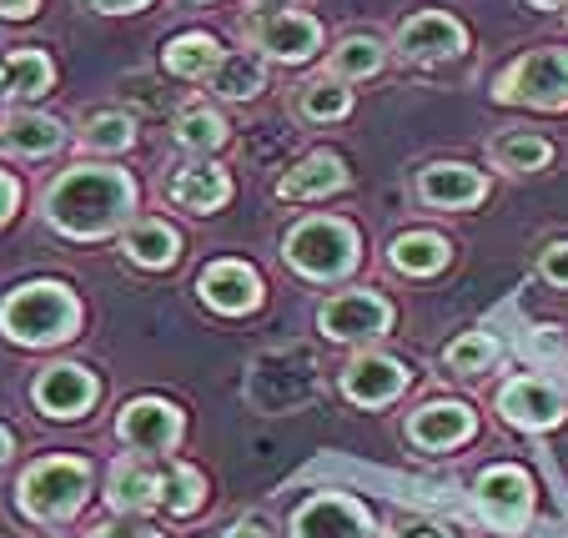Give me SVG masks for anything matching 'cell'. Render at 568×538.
<instances>
[{
	"label": "cell",
	"instance_id": "1",
	"mask_svg": "<svg viewBox=\"0 0 568 538\" xmlns=\"http://www.w3.org/2000/svg\"><path fill=\"white\" fill-rule=\"evenodd\" d=\"M136 206V182L116 166H75L45 196V216L65 237H101Z\"/></svg>",
	"mask_w": 568,
	"mask_h": 538
},
{
	"label": "cell",
	"instance_id": "2",
	"mask_svg": "<svg viewBox=\"0 0 568 538\" xmlns=\"http://www.w3.org/2000/svg\"><path fill=\"white\" fill-rule=\"evenodd\" d=\"M282 257H287L292 272H302L312 282H343L357 267L363 247H357V232L347 222H337V216H307V222H297L287 232Z\"/></svg>",
	"mask_w": 568,
	"mask_h": 538
},
{
	"label": "cell",
	"instance_id": "3",
	"mask_svg": "<svg viewBox=\"0 0 568 538\" xmlns=\"http://www.w3.org/2000/svg\"><path fill=\"white\" fill-rule=\"evenodd\" d=\"M75 317H81V307H75V297L61 282H31V287L11 292L6 307H0V327H6L16 343H31V347L71 337Z\"/></svg>",
	"mask_w": 568,
	"mask_h": 538
},
{
	"label": "cell",
	"instance_id": "4",
	"mask_svg": "<svg viewBox=\"0 0 568 538\" xmlns=\"http://www.w3.org/2000/svg\"><path fill=\"white\" fill-rule=\"evenodd\" d=\"M494 97L504 106H538V111H564L568 106V51L564 45H544L528 51L498 75Z\"/></svg>",
	"mask_w": 568,
	"mask_h": 538
},
{
	"label": "cell",
	"instance_id": "5",
	"mask_svg": "<svg viewBox=\"0 0 568 538\" xmlns=\"http://www.w3.org/2000/svg\"><path fill=\"white\" fill-rule=\"evenodd\" d=\"M91 488V468L81 458H45L21 478V508L31 518H65L81 508Z\"/></svg>",
	"mask_w": 568,
	"mask_h": 538
},
{
	"label": "cell",
	"instance_id": "6",
	"mask_svg": "<svg viewBox=\"0 0 568 538\" xmlns=\"http://www.w3.org/2000/svg\"><path fill=\"white\" fill-rule=\"evenodd\" d=\"M473 504H478V514L494 528L518 534V528L528 524V514H534V484H528L524 468L498 464V468H488V474H478V484H473Z\"/></svg>",
	"mask_w": 568,
	"mask_h": 538
},
{
	"label": "cell",
	"instance_id": "7",
	"mask_svg": "<svg viewBox=\"0 0 568 538\" xmlns=\"http://www.w3.org/2000/svg\"><path fill=\"white\" fill-rule=\"evenodd\" d=\"M322 333L333 337V343H373L393 327V307H387L377 292H343L322 307Z\"/></svg>",
	"mask_w": 568,
	"mask_h": 538
},
{
	"label": "cell",
	"instance_id": "8",
	"mask_svg": "<svg viewBox=\"0 0 568 538\" xmlns=\"http://www.w3.org/2000/svg\"><path fill=\"white\" fill-rule=\"evenodd\" d=\"M292 538H373V514L357 498L317 494L292 518Z\"/></svg>",
	"mask_w": 568,
	"mask_h": 538
},
{
	"label": "cell",
	"instance_id": "9",
	"mask_svg": "<svg viewBox=\"0 0 568 538\" xmlns=\"http://www.w3.org/2000/svg\"><path fill=\"white\" fill-rule=\"evenodd\" d=\"M463 45H468V31L448 11H423L413 21H403V31H397V51L418 65L453 61V55H463Z\"/></svg>",
	"mask_w": 568,
	"mask_h": 538
},
{
	"label": "cell",
	"instance_id": "10",
	"mask_svg": "<svg viewBox=\"0 0 568 538\" xmlns=\"http://www.w3.org/2000/svg\"><path fill=\"white\" fill-rule=\"evenodd\" d=\"M252 41H257L262 55H272V61L297 65V61H307V55H317L322 26L302 11H272V16L252 21Z\"/></svg>",
	"mask_w": 568,
	"mask_h": 538
},
{
	"label": "cell",
	"instance_id": "11",
	"mask_svg": "<svg viewBox=\"0 0 568 538\" xmlns=\"http://www.w3.org/2000/svg\"><path fill=\"white\" fill-rule=\"evenodd\" d=\"M498 413L524 433H548L564 423L568 408H564V398H558V388H548L544 377H514V383H504V393H498Z\"/></svg>",
	"mask_w": 568,
	"mask_h": 538
},
{
	"label": "cell",
	"instance_id": "12",
	"mask_svg": "<svg viewBox=\"0 0 568 538\" xmlns=\"http://www.w3.org/2000/svg\"><path fill=\"white\" fill-rule=\"evenodd\" d=\"M478 418H473L468 403H453V398H438V403H423L418 413L408 418V438L428 453H448V448H463L473 438Z\"/></svg>",
	"mask_w": 568,
	"mask_h": 538
},
{
	"label": "cell",
	"instance_id": "13",
	"mask_svg": "<svg viewBox=\"0 0 568 538\" xmlns=\"http://www.w3.org/2000/svg\"><path fill=\"white\" fill-rule=\"evenodd\" d=\"M196 287H202L206 307H212V313H226V317H242L262 302V277L247 267V262H212Z\"/></svg>",
	"mask_w": 568,
	"mask_h": 538
},
{
	"label": "cell",
	"instance_id": "14",
	"mask_svg": "<svg viewBox=\"0 0 568 538\" xmlns=\"http://www.w3.org/2000/svg\"><path fill=\"white\" fill-rule=\"evenodd\" d=\"M403 388H408L403 363H397V357H383V353L357 357V363H347V373H343V393L357 403V408H383V403H393Z\"/></svg>",
	"mask_w": 568,
	"mask_h": 538
},
{
	"label": "cell",
	"instance_id": "15",
	"mask_svg": "<svg viewBox=\"0 0 568 538\" xmlns=\"http://www.w3.org/2000/svg\"><path fill=\"white\" fill-rule=\"evenodd\" d=\"M121 438L141 453H166L176 438H182V413L161 398H136L126 413H121Z\"/></svg>",
	"mask_w": 568,
	"mask_h": 538
},
{
	"label": "cell",
	"instance_id": "16",
	"mask_svg": "<svg viewBox=\"0 0 568 538\" xmlns=\"http://www.w3.org/2000/svg\"><path fill=\"white\" fill-rule=\"evenodd\" d=\"M418 196L428 206H443V212H463V206H478L488 196V176L458 162H438L418 176Z\"/></svg>",
	"mask_w": 568,
	"mask_h": 538
},
{
	"label": "cell",
	"instance_id": "17",
	"mask_svg": "<svg viewBox=\"0 0 568 538\" xmlns=\"http://www.w3.org/2000/svg\"><path fill=\"white\" fill-rule=\"evenodd\" d=\"M97 403V377L81 367H51L36 377V408L51 418H81Z\"/></svg>",
	"mask_w": 568,
	"mask_h": 538
},
{
	"label": "cell",
	"instance_id": "18",
	"mask_svg": "<svg viewBox=\"0 0 568 538\" xmlns=\"http://www.w3.org/2000/svg\"><path fill=\"white\" fill-rule=\"evenodd\" d=\"M343 186H347L343 156H333V151H312L307 162H297L277 182V196L282 202H312V196H333V192H343Z\"/></svg>",
	"mask_w": 568,
	"mask_h": 538
},
{
	"label": "cell",
	"instance_id": "19",
	"mask_svg": "<svg viewBox=\"0 0 568 538\" xmlns=\"http://www.w3.org/2000/svg\"><path fill=\"white\" fill-rule=\"evenodd\" d=\"M166 192H172L186 212H216V206H226V196H232V182H226V172L216 162H186L182 172L166 182Z\"/></svg>",
	"mask_w": 568,
	"mask_h": 538
},
{
	"label": "cell",
	"instance_id": "20",
	"mask_svg": "<svg viewBox=\"0 0 568 538\" xmlns=\"http://www.w3.org/2000/svg\"><path fill=\"white\" fill-rule=\"evenodd\" d=\"M387 262L408 277H433V272L448 267V237L438 232H403V237L387 247Z\"/></svg>",
	"mask_w": 568,
	"mask_h": 538
},
{
	"label": "cell",
	"instance_id": "21",
	"mask_svg": "<svg viewBox=\"0 0 568 538\" xmlns=\"http://www.w3.org/2000/svg\"><path fill=\"white\" fill-rule=\"evenodd\" d=\"M383 41L377 35H367V31H353V35H343L337 41V51H333V61H327V75H343V81H363V75H373V71H383Z\"/></svg>",
	"mask_w": 568,
	"mask_h": 538
},
{
	"label": "cell",
	"instance_id": "22",
	"mask_svg": "<svg viewBox=\"0 0 568 538\" xmlns=\"http://www.w3.org/2000/svg\"><path fill=\"white\" fill-rule=\"evenodd\" d=\"M297 111L307 121H317V126L343 121L347 111H353V91H347L343 75H317V81H307V91L297 97Z\"/></svg>",
	"mask_w": 568,
	"mask_h": 538
},
{
	"label": "cell",
	"instance_id": "23",
	"mask_svg": "<svg viewBox=\"0 0 568 538\" xmlns=\"http://www.w3.org/2000/svg\"><path fill=\"white\" fill-rule=\"evenodd\" d=\"M216 61H222V45L202 31H192V35H182V41L166 45V71L182 75V81H202V75H212Z\"/></svg>",
	"mask_w": 568,
	"mask_h": 538
},
{
	"label": "cell",
	"instance_id": "24",
	"mask_svg": "<svg viewBox=\"0 0 568 538\" xmlns=\"http://www.w3.org/2000/svg\"><path fill=\"white\" fill-rule=\"evenodd\" d=\"M0 141L11 151H21V156H45V151L61 146V126H55L51 116H6V126H0Z\"/></svg>",
	"mask_w": 568,
	"mask_h": 538
},
{
	"label": "cell",
	"instance_id": "25",
	"mask_svg": "<svg viewBox=\"0 0 568 538\" xmlns=\"http://www.w3.org/2000/svg\"><path fill=\"white\" fill-rule=\"evenodd\" d=\"M126 252L141 267H172L176 252H182V237H176L166 222H141L126 232Z\"/></svg>",
	"mask_w": 568,
	"mask_h": 538
},
{
	"label": "cell",
	"instance_id": "26",
	"mask_svg": "<svg viewBox=\"0 0 568 538\" xmlns=\"http://www.w3.org/2000/svg\"><path fill=\"white\" fill-rule=\"evenodd\" d=\"M494 162H504L508 172H544L554 162V146L534 131H508V136L494 141Z\"/></svg>",
	"mask_w": 568,
	"mask_h": 538
},
{
	"label": "cell",
	"instance_id": "27",
	"mask_svg": "<svg viewBox=\"0 0 568 538\" xmlns=\"http://www.w3.org/2000/svg\"><path fill=\"white\" fill-rule=\"evenodd\" d=\"M212 87L226 101H252L262 91V65L252 55H222L212 71Z\"/></svg>",
	"mask_w": 568,
	"mask_h": 538
},
{
	"label": "cell",
	"instance_id": "28",
	"mask_svg": "<svg viewBox=\"0 0 568 538\" xmlns=\"http://www.w3.org/2000/svg\"><path fill=\"white\" fill-rule=\"evenodd\" d=\"M111 504L126 508V514L156 508V504H161V474H151V468H116V484H111Z\"/></svg>",
	"mask_w": 568,
	"mask_h": 538
},
{
	"label": "cell",
	"instance_id": "29",
	"mask_svg": "<svg viewBox=\"0 0 568 538\" xmlns=\"http://www.w3.org/2000/svg\"><path fill=\"white\" fill-rule=\"evenodd\" d=\"M51 87V61H45L41 51H16L11 61H6V91L21 101L41 97V91Z\"/></svg>",
	"mask_w": 568,
	"mask_h": 538
},
{
	"label": "cell",
	"instance_id": "30",
	"mask_svg": "<svg viewBox=\"0 0 568 538\" xmlns=\"http://www.w3.org/2000/svg\"><path fill=\"white\" fill-rule=\"evenodd\" d=\"M176 141H182L186 151H216L226 141V121L216 116L212 106H192L176 121Z\"/></svg>",
	"mask_w": 568,
	"mask_h": 538
},
{
	"label": "cell",
	"instance_id": "31",
	"mask_svg": "<svg viewBox=\"0 0 568 538\" xmlns=\"http://www.w3.org/2000/svg\"><path fill=\"white\" fill-rule=\"evenodd\" d=\"M443 363H448L453 373H463V377H478V373H488V367L498 363V343L488 333H468V337H458V343H448Z\"/></svg>",
	"mask_w": 568,
	"mask_h": 538
},
{
	"label": "cell",
	"instance_id": "32",
	"mask_svg": "<svg viewBox=\"0 0 568 538\" xmlns=\"http://www.w3.org/2000/svg\"><path fill=\"white\" fill-rule=\"evenodd\" d=\"M202 498H206V484H202L196 468H166V474H161V508H172V514H192Z\"/></svg>",
	"mask_w": 568,
	"mask_h": 538
},
{
	"label": "cell",
	"instance_id": "33",
	"mask_svg": "<svg viewBox=\"0 0 568 538\" xmlns=\"http://www.w3.org/2000/svg\"><path fill=\"white\" fill-rule=\"evenodd\" d=\"M136 141V121L121 116V111H106V116L87 121V146L97 151H126Z\"/></svg>",
	"mask_w": 568,
	"mask_h": 538
},
{
	"label": "cell",
	"instance_id": "34",
	"mask_svg": "<svg viewBox=\"0 0 568 538\" xmlns=\"http://www.w3.org/2000/svg\"><path fill=\"white\" fill-rule=\"evenodd\" d=\"M538 272H544V282H554V287H568V242L548 247L544 257H538Z\"/></svg>",
	"mask_w": 568,
	"mask_h": 538
},
{
	"label": "cell",
	"instance_id": "35",
	"mask_svg": "<svg viewBox=\"0 0 568 538\" xmlns=\"http://www.w3.org/2000/svg\"><path fill=\"white\" fill-rule=\"evenodd\" d=\"M393 538H453L443 524H433V518H397Z\"/></svg>",
	"mask_w": 568,
	"mask_h": 538
},
{
	"label": "cell",
	"instance_id": "36",
	"mask_svg": "<svg viewBox=\"0 0 568 538\" xmlns=\"http://www.w3.org/2000/svg\"><path fill=\"white\" fill-rule=\"evenodd\" d=\"M16 212V182L11 176H0V226H6V216Z\"/></svg>",
	"mask_w": 568,
	"mask_h": 538
},
{
	"label": "cell",
	"instance_id": "37",
	"mask_svg": "<svg viewBox=\"0 0 568 538\" xmlns=\"http://www.w3.org/2000/svg\"><path fill=\"white\" fill-rule=\"evenodd\" d=\"M97 11H111V16H121V11H141V6H151V0H91Z\"/></svg>",
	"mask_w": 568,
	"mask_h": 538
},
{
	"label": "cell",
	"instance_id": "38",
	"mask_svg": "<svg viewBox=\"0 0 568 538\" xmlns=\"http://www.w3.org/2000/svg\"><path fill=\"white\" fill-rule=\"evenodd\" d=\"M36 11V0H0V16H16V21H21V16H31Z\"/></svg>",
	"mask_w": 568,
	"mask_h": 538
},
{
	"label": "cell",
	"instance_id": "39",
	"mask_svg": "<svg viewBox=\"0 0 568 538\" xmlns=\"http://www.w3.org/2000/svg\"><path fill=\"white\" fill-rule=\"evenodd\" d=\"M252 11L272 16V11H292V0H252Z\"/></svg>",
	"mask_w": 568,
	"mask_h": 538
},
{
	"label": "cell",
	"instance_id": "40",
	"mask_svg": "<svg viewBox=\"0 0 568 538\" xmlns=\"http://www.w3.org/2000/svg\"><path fill=\"white\" fill-rule=\"evenodd\" d=\"M11 448H16V443H11V433L0 428V464H6V458H11Z\"/></svg>",
	"mask_w": 568,
	"mask_h": 538
},
{
	"label": "cell",
	"instance_id": "41",
	"mask_svg": "<svg viewBox=\"0 0 568 538\" xmlns=\"http://www.w3.org/2000/svg\"><path fill=\"white\" fill-rule=\"evenodd\" d=\"M528 6H538V11H564L568 0H528Z\"/></svg>",
	"mask_w": 568,
	"mask_h": 538
},
{
	"label": "cell",
	"instance_id": "42",
	"mask_svg": "<svg viewBox=\"0 0 568 538\" xmlns=\"http://www.w3.org/2000/svg\"><path fill=\"white\" fill-rule=\"evenodd\" d=\"M232 538H262V528H236Z\"/></svg>",
	"mask_w": 568,
	"mask_h": 538
}]
</instances>
